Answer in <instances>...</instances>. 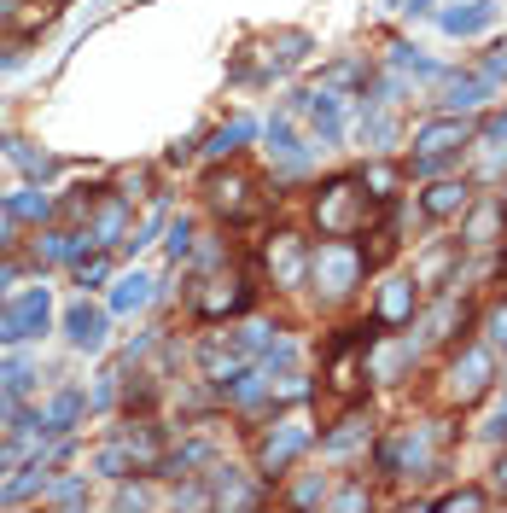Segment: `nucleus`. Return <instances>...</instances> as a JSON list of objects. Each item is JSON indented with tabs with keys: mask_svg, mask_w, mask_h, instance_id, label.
Wrapping results in <instances>:
<instances>
[{
	"mask_svg": "<svg viewBox=\"0 0 507 513\" xmlns=\"http://www.w3.org/2000/svg\"><path fill=\"white\" fill-rule=\"evenodd\" d=\"M18 6H24V0H0V18H6V12H18Z\"/></svg>",
	"mask_w": 507,
	"mask_h": 513,
	"instance_id": "864d4df0",
	"label": "nucleus"
},
{
	"mask_svg": "<svg viewBox=\"0 0 507 513\" xmlns=\"http://www.w3.org/2000/svg\"><path fill=\"white\" fill-rule=\"evenodd\" d=\"M461 240L478 245V251L507 240V199H478V205L467 210V222H461Z\"/></svg>",
	"mask_w": 507,
	"mask_h": 513,
	"instance_id": "9d476101",
	"label": "nucleus"
},
{
	"mask_svg": "<svg viewBox=\"0 0 507 513\" xmlns=\"http://www.w3.org/2000/svg\"><path fill=\"white\" fill-rule=\"evenodd\" d=\"M292 111H309L315 117V129H321V140H338V94H292Z\"/></svg>",
	"mask_w": 507,
	"mask_h": 513,
	"instance_id": "6ab92c4d",
	"label": "nucleus"
},
{
	"mask_svg": "<svg viewBox=\"0 0 507 513\" xmlns=\"http://www.w3.org/2000/svg\"><path fill=\"white\" fill-rule=\"evenodd\" d=\"M315 502H327V479H309L304 490H298V508H315Z\"/></svg>",
	"mask_w": 507,
	"mask_h": 513,
	"instance_id": "37998d69",
	"label": "nucleus"
},
{
	"mask_svg": "<svg viewBox=\"0 0 507 513\" xmlns=\"http://www.w3.org/2000/svg\"><path fill=\"white\" fill-rule=\"evenodd\" d=\"M251 135H257V123H245V117H239V123H228V129H216V135H210L204 158H228V152H239Z\"/></svg>",
	"mask_w": 507,
	"mask_h": 513,
	"instance_id": "bb28decb",
	"label": "nucleus"
},
{
	"mask_svg": "<svg viewBox=\"0 0 507 513\" xmlns=\"http://www.w3.org/2000/svg\"><path fill=\"white\" fill-rule=\"evenodd\" d=\"M484 94H490V76H449L443 82V111H473V105H484Z\"/></svg>",
	"mask_w": 507,
	"mask_h": 513,
	"instance_id": "a211bd4d",
	"label": "nucleus"
},
{
	"mask_svg": "<svg viewBox=\"0 0 507 513\" xmlns=\"http://www.w3.org/2000/svg\"><path fill=\"white\" fill-rule=\"evenodd\" d=\"M47 496H53L59 508H82V502H88V484L82 479H59V484H47Z\"/></svg>",
	"mask_w": 507,
	"mask_h": 513,
	"instance_id": "c9c22d12",
	"label": "nucleus"
},
{
	"mask_svg": "<svg viewBox=\"0 0 507 513\" xmlns=\"http://www.w3.org/2000/svg\"><path fill=\"white\" fill-rule=\"evenodd\" d=\"M420 205H426V216H461V210L473 205V187L467 181H438V187L420 193Z\"/></svg>",
	"mask_w": 507,
	"mask_h": 513,
	"instance_id": "f3484780",
	"label": "nucleus"
},
{
	"mask_svg": "<svg viewBox=\"0 0 507 513\" xmlns=\"http://www.w3.org/2000/svg\"><path fill=\"white\" fill-rule=\"evenodd\" d=\"M438 24L449 35H478V30H490V24H496V0H467V6H449Z\"/></svg>",
	"mask_w": 507,
	"mask_h": 513,
	"instance_id": "dca6fc26",
	"label": "nucleus"
},
{
	"mask_svg": "<svg viewBox=\"0 0 507 513\" xmlns=\"http://www.w3.org/2000/svg\"><path fill=\"white\" fill-rule=\"evenodd\" d=\"M368 414H344V420H338L333 432H327V438H321V444H327V455H350V449L362 444V438H368Z\"/></svg>",
	"mask_w": 507,
	"mask_h": 513,
	"instance_id": "4be33fe9",
	"label": "nucleus"
},
{
	"mask_svg": "<svg viewBox=\"0 0 507 513\" xmlns=\"http://www.w3.org/2000/svg\"><path fill=\"white\" fill-rule=\"evenodd\" d=\"M350 82H362V65H333L327 70V88H350Z\"/></svg>",
	"mask_w": 507,
	"mask_h": 513,
	"instance_id": "58836bf2",
	"label": "nucleus"
},
{
	"mask_svg": "<svg viewBox=\"0 0 507 513\" xmlns=\"http://www.w3.org/2000/svg\"><path fill=\"white\" fill-rule=\"evenodd\" d=\"M18 59H24V53H18V47H0V76H6V70L18 65Z\"/></svg>",
	"mask_w": 507,
	"mask_h": 513,
	"instance_id": "09e8293b",
	"label": "nucleus"
},
{
	"mask_svg": "<svg viewBox=\"0 0 507 513\" xmlns=\"http://www.w3.org/2000/svg\"><path fill=\"white\" fill-rule=\"evenodd\" d=\"M88 240L100 245V251L129 240V205L123 199H100V205L88 210Z\"/></svg>",
	"mask_w": 507,
	"mask_h": 513,
	"instance_id": "f8f14e48",
	"label": "nucleus"
},
{
	"mask_svg": "<svg viewBox=\"0 0 507 513\" xmlns=\"http://www.w3.org/2000/svg\"><path fill=\"white\" fill-rule=\"evenodd\" d=\"M117 444L135 455V467H158V461H164V438H158V426H129Z\"/></svg>",
	"mask_w": 507,
	"mask_h": 513,
	"instance_id": "412c9836",
	"label": "nucleus"
},
{
	"mask_svg": "<svg viewBox=\"0 0 507 513\" xmlns=\"http://www.w3.org/2000/svg\"><path fill=\"white\" fill-rule=\"evenodd\" d=\"M368 216H373L368 181H327V187L315 193V222H321L327 240H350V234H362Z\"/></svg>",
	"mask_w": 507,
	"mask_h": 513,
	"instance_id": "f257e3e1",
	"label": "nucleus"
},
{
	"mask_svg": "<svg viewBox=\"0 0 507 513\" xmlns=\"http://www.w3.org/2000/svg\"><path fill=\"white\" fill-rule=\"evenodd\" d=\"M0 292H6V286H0Z\"/></svg>",
	"mask_w": 507,
	"mask_h": 513,
	"instance_id": "5fc2aeb1",
	"label": "nucleus"
},
{
	"mask_svg": "<svg viewBox=\"0 0 507 513\" xmlns=\"http://www.w3.org/2000/svg\"><path fill=\"white\" fill-rule=\"evenodd\" d=\"M362 181H368L373 199H391V187H397V170H391V164H368V175H362Z\"/></svg>",
	"mask_w": 507,
	"mask_h": 513,
	"instance_id": "e433bc0d",
	"label": "nucleus"
},
{
	"mask_svg": "<svg viewBox=\"0 0 507 513\" xmlns=\"http://www.w3.org/2000/svg\"><path fill=\"white\" fill-rule=\"evenodd\" d=\"M426 461H432V426H408L397 444H385V449H379V467H385V473H397V479L420 473Z\"/></svg>",
	"mask_w": 507,
	"mask_h": 513,
	"instance_id": "0eeeda50",
	"label": "nucleus"
},
{
	"mask_svg": "<svg viewBox=\"0 0 507 513\" xmlns=\"http://www.w3.org/2000/svg\"><path fill=\"white\" fill-rule=\"evenodd\" d=\"M484 76H490V82H496V76H507V41L496 47V53H490V65H484Z\"/></svg>",
	"mask_w": 507,
	"mask_h": 513,
	"instance_id": "49530a36",
	"label": "nucleus"
},
{
	"mask_svg": "<svg viewBox=\"0 0 507 513\" xmlns=\"http://www.w3.org/2000/svg\"><path fill=\"white\" fill-rule=\"evenodd\" d=\"M164 251L175 257V263H181V257L193 251V222H187V216H175V222H169V240H164Z\"/></svg>",
	"mask_w": 507,
	"mask_h": 513,
	"instance_id": "f704fd0d",
	"label": "nucleus"
},
{
	"mask_svg": "<svg viewBox=\"0 0 507 513\" xmlns=\"http://www.w3.org/2000/svg\"><path fill=\"white\" fill-rule=\"evenodd\" d=\"M47 315H53V298H47V286H30L24 298H12V321H18V333H24V339L47 333Z\"/></svg>",
	"mask_w": 507,
	"mask_h": 513,
	"instance_id": "2eb2a0df",
	"label": "nucleus"
},
{
	"mask_svg": "<svg viewBox=\"0 0 507 513\" xmlns=\"http://www.w3.org/2000/svg\"><path fill=\"white\" fill-rule=\"evenodd\" d=\"M403 12H414V18H426V12H432V0H403Z\"/></svg>",
	"mask_w": 507,
	"mask_h": 513,
	"instance_id": "3c124183",
	"label": "nucleus"
},
{
	"mask_svg": "<svg viewBox=\"0 0 507 513\" xmlns=\"http://www.w3.org/2000/svg\"><path fill=\"white\" fill-rule=\"evenodd\" d=\"M6 210H12L18 222H47V216H53V199H47V193H35V187H24V193H12V199H6Z\"/></svg>",
	"mask_w": 507,
	"mask_h": 513,
	"instance_id": "c756f323",
	"label": "nucleus"
},
{
	"mask_svg": "<svg viewBox=\"0 0 507 513\" xmlns=\"http://www.w3.org/2000/svg\"><path fill=\"white\" fill-rule=\"evenodd\" d=\"M94 467H100L105 479H123V473H140V467H135V455H129L123 444H105L100 455H94Z\"/></svg>",
	"mask_w": 507,
	"mask_h": 513,
	"instance_id": "2f4dec72",
	"label": "nucleus"
},
{
	"mask_svg": "<svg viewBox=\"0 0 507 513\" xmlns=\"http://www.w3.org/2000/svg\"><path fill=\"white\" fill-rule=\"evenodd\" d=\"M0 344H24L18 321H12V304H0Z\"/></svg>",
	"mask_w": 507,
	"mask_h": 513,
	"instance_id": "79ce46f5",
	"label": "nucleus"
},
{
	"mask_svg": "<svg viewBox=\"0 0 507 513\" xmlns=\"http://www.w3.org/2000/svg\"><path fill=\"white\" fill-rule=\"evenodd\" d=\"M269 274H274V286H286V292L309 280V251L298 234H274L269 240Z\"/></svg>",
	"mask_w": 507,
	"mask_h": 513,
	"instance_id": "1a4fd4ad",
	"label": "nucleus"
},
{
	"mask_svg": "<svg viewBox=\"0 0 507 513\" xmlns=\"http://www.w3.org/2000/svg\"><path fill=\"white\" fill-rule=\"evenodd\" d=\"M309 449V420H280L269 438L257 444V473L263 479H286V467Z\"/></svg>",
	"mask_w": 507,
	"mask_h": 513,
	"instance_id": "20e7f679",
	"label": "nucleus"
},
{
	"mask_svg": "<svg viewBox=\"0 0 507 513\" xmlns=\"http://www.w3.org/2000/svg\"><path fill=\"white\" fill-rule=\"evenodd\" d=\"M117 508H146V490H140V484H123V490H117Z\"/></svg>",
	"mask_w": 507,
	"mask_h": 513,
	"instance_id": "c03bdc74",
	"label": "nucleus"
},
{
	"mask_svg": "<svg viewBox=\"0 0 507 513\" xmlns=\"http://www.w3.org/2000/svg\"><path fill=\"white\" fill-rule=\"evenodd\" d=\"M204 199H210L216 216H228V222H245V216L257 210V199H251V175H239V170H216L210 181H204Z\"/></svg>",
	"mask_w": 507,
	"mask_h": 513,
	"instance_id": "39448f33",
	"label": "nucleus"
},
{
	"mask_svg": "<svg viewBox=\"0 0 507 513\" xmlns=\"http://www.w3.org/2000/svg\"><path fill=\"white\" fill-rule=\"evenodd\" d=\"M193 304H199L204 321H222V315H239V309L251 304V286L239 274H222V280H210V292H199Z\"/></svg>",
	"mask_w": 507,
	"mask_h": 513,
	"instance_id": "9b49d317",
	"label": "nucleus"
},
{
	"mask_svg": "<svg viewBox=\"0 0 507 513\" xmlns=\"http://www.w3.org/2000/svg\"><path fill=\"white\" fill-rule=\"evenodd\" d=\"M438 508L443 513H478V508H490V496H484V490H449Z\"/></svg>",
	"mask_w": 507,
	"mask_h": 513,
	"instance_id": "72a5a7b5",
	"label": "nucleus"
},
{
	"mask_svg": "<svg viewBox=\"0 0 507 513\" xmlns=\"http://www.w3.org/2000/svg\"><path fill=\"white\" fill-rule=\"evenodd\" d=\"M146 304H152V280H146V274H123L117 292H111V309H117V315H135V309H146Z\"/></svg>",
	"mask_w": 507,
	"mask_h": 513,
	"instance_id": "5701e85b",
	"label": "nucleus"
},
{
	"mask_svg": "<svg viewBox=\"0 0 507 513\" xmlns=\"http://www.w3.org/2000/svg\"><path fill=\"white\" fill-rule=\"evenodd\" d=\"M490 135H507V111L502 117H490Z\"/></svg>",
	"mask_w": 507,
	"mask_h": 513,
	"instance_id": "603ef678",
	"label": "nucleus"
},
{
	"mask_svg": "<svg viewBox=\"0 0 507 513\" xmlns=\"http://www.w3.org/2000/svg\"><path fill=\"white\" fill-rule=\"evenodd\" d=\"M484 333H490L496 344H507V304H496V309H490V321H484Z\"/></svg>",
	"mask_w": 507,
	"mask_h": 513,
	"instance_id": "a19ab883",
	"label": "nucleus"
},
{
	"mask_svg": "<svg viewBox=\"0 0 507 513\" xmlns=\"http://www.w3.org/2000/svg\"><path fill=\"white\" fill-rule=\"evenodd\" d=\"M362 379H368V344L362 339H338L333 344V368H327V385H333L338 397H356Z\"/></svg>",
	"mask_w": 507,
	"mask_h": 513,
	"instance_id": "6e6552de",
	"label": "nucleus"
},
{
	"mask_svg": "<svg viewBox=\"0 0 507 513\" xmlns=\"http://www.w3.org/2000/svg\"><path fill=\"white\" fill-rule=\"evenodd\" d=\"M210 479H216V490H210L216 508H251V502H257V490H245V484L234 479V467H216Z\"/></svg>",
	"mask_w": 507,
	"mask_h": 513,
	"instance_id": "393cba45",
	"label": "nucleus"
},
{
	"mask_svg": "<svg viewBox=\"0 0 507 513\" xmlns=\"http://www.w3.org/2000/svg\"><path fill=\"white\" fill-rule=\"evenodd\" d=\"M82 403H88L82 391H59V397L47 403V432H59V438H65V432H70V420L82 414Z\"/></svg>",
	"mask_w": 507,
	"mask_h": 513,
	"instance_id": "c85d7f7f",
	"label": "nucleus"
},
{
	"mask_svg": "<svg viewBox=\"0 0 507 513\" xmlns=\"http://www.w3.org/2000/svg\"><path fill=\"white\" fill-rule=\"evenodd\" d=\"M65 339L76 344V350H105V309L70 304L65 309Z\"/></svg>",
	"mask_w": 507,
	"mask_h": 513,
	"instance_id": "ddd939ff",
	"label": "nucleus"
},
{
	"mask_svg": "<svg viewBox=\"0 0 507 513\" xmlns=\"http://www.w3.org/2000/svg\"><path fill=\"white\" fill-rule=\"evenodd\" d=\"M414 362V344H385V350H373L368 344V374L373 379H397Z\"/></svg>",
	"mask_w": 507,
	"mask_h": 513,
	"instance_id": "b1692460",
	"label": "nucleus"
},
{
	"mask_svg": "<svg viewBox=\"0 0 507 513\" xmlns=\"http://www.w3.org/2000/svg\"><path fill=\"white\" fill-rule=\"evenodd\" d=\"M309 274H315V286H321L327 298H344L350 286H362L368 257H362L350 240H321L315 251H309Z\"/></svg>",
	"mask_w": 507,
	"mask_h": 513,
	"instance_id": "f03ea898",
	"label": "nucleus"
},
{
	"mask_svg": "<svg viewBox=\"0 0 507 513\" xmlns=\"http://www.w3.org/2000/svg\"><path fill=\"white\" fill-rule=\"evenodd\" d=\"M35 490H47V461H41V455H35L30 467H24L18 479L0 490V502H24V496H35Z\"/></svg>",
	"mask_w": 507,
	"mask_h": 513,
	"instance_id": "cd10ccee",
	"label": "nucleus"
},
{
	"mask_svg": "<svg viewBox=\"0 0 507 513\" xmlns=\"http://www.w3.org/2000/svg\"><path fill=\"white\" fill-rule=\"evenodd\" d=\"M6 152H12V164H18L24 175H41V181L53 175V158H47V152H35V146H24V140H6Z\"/></svg>",
	"mask_w": 507,
	"mask_h": 513,
	"instance_id": "7c9ffc66",
	"label": "nucleus"
},
{
	"mask_svg": "<svg viewBox=\"0 0 507 513\" xmlns=\"http://www.w3.org/2000/svg\"><path fill=\"white\" fill-rule=\"evenodd\" d=\"M484 432H490V438H507V397H502V409L490 414V426H484Z\"/></svg>",
	"mask_w": 507,
	"mask_h": 513,
	"instance_id": "de8ad7c7",
	"label": "nucleus"
},
{
	"mask_svg": "<svg viewBox=\"0 0 507 513\" xmlns=\"http://www.w3.org/2000/svg\"><path fill=\"white\" fill-rule=\"evenodd\" d=\"M70 251H76V234H47V257L53 263H65Z\"/></svg>",
	"mask_w": 507,
	"mask_h": 513,
	"instance_id": "ea45409f",
	"label": "nucleus"
},
{
	"mask_svg": "<svg viewBox=\"0 0 507 513\" xmlns=\"http://www.w3.org/2000/svg\"><path fill=\"white\" fill-rule=\"evenodd\" d=\"M467 140H473L467 117H455V111H449V117H432V123H420V129H414V152H420V158H455Z\"/></svg>",
	"mask_w": 507,
	"mask_h": 513,
	"instance_id": "423d86ee",
	"label": "nucleus"
},
{
	"mask_svg": "<svg viewBox=\"0 0 507 513\" xmlns=\"http://www.w3.org/2000/svg\"><path fill=\"white\" fill-rule=\"evenodd\" d=\"M105 274H111V263H105V251H94V257H76V280H82V286H100Z\"/></svg>",
	"mask_w": 507,
	"mask_h": 513,
	"instance_id": "4c0bfd02",
	"label": "nucleus"
},
{
	"mask_svg": "<svg viewBox=\"0 0 507 513\" xmlns=\"http://www.w3.org/2000/svg\"><path fill=\"white\" fill-rule=\"evenodd\" d=\"M333 508H368V490H338Z\"/></svg>",
	"mask_w": 507,
	"mask_h": 513,
	"instance_id": "a18cd8bd",
	"label": "nucleus"
},
{
	"mask_svg": "<svg viewBox=\"0 0 507 513\" xmlns=\"http://www.w3.org/2000/svg\"><path fill=\"white\" fill-rule=\"evenodd\" d=\"M304 53H309V35L304 30H280V35H274V59H280V65H298Z\"/></svg>",
	"mask_w": 507,
	"mask_h": 513,
	"instance_id": "473e14b6",
	"label": "nucleus"
},
{
	"mask_svg": "<svg viewBox=\"0 0 507 513\" xmlns=\"http://www.w3.org/2000/svg\"><path fill=\"white\" fill-rule=\"evenodd\" d=\"M12 222H18V216H12V210H0V245L12 240Z\"/></svg>",
	"mask_w": 507,
	"mask_h": 513,
	"instance_id": "8fccbe9b",
	"label": "nucleus"
},
{
	"mask_svg": "<svg viewBox=\"0 0 507 513\" xmlns=\"http://www.w3.org/2000/svg\"><path fill=\"white\" fill-rule=\"evenodd\" d=\"M414 321V280H385L379 286V327H408Z\"/></svg>",
	"mask_w": 507,
	"mask_h": 513,
	"instance_id": "4468645a",
	"label": "nucleus"
},
{
	"mask_svg": "<svg viewBox=\"0 0 507 513\" xmlns=\"http://www.w3.org/2000/svg\"><path fill=\"white\" fill-rule=\"evenodd\" d=\"M269 152L286 164V170H304V146H298V135H292V123H286V117H274V123H269Z\"/></svg>",
	"mask_w": 507,
	"mask_h": 513,
	"instance_id": "a878e982",
	"label": "nucleus"
},
{
	"mask_svg": "<svg viewBox=\"0 0 507 513\" xmlns=\"http://www.w3.org/2000/svg\"><path fill=\"white\" fill-rule=\"evenodd\" d=\"M490 385H496V356H490L484 344H467V350L449 362V397L467 409V403H478Z\"/></svg>",
	"mask_w": 507,
	"mask_h": 513,
	"instance_id": "7ed1b4c3",
	"label": "nucleus"
},
{
	"mask_svg": "<svg viewBox=\"0 0 507 513\" xmlns=\"http://www.w3.org/2000/svg\"><path fill=\"white\" fill-rule=\"evenodd\" d=\"M455 263H461V245H432V251L420 257V269H414V286H443Z\"/></svg>",
	"mask_w": 507,
	"mask_h": 513,
	"instance_id": "aec40b11",
	"label": "nucleus"
}]
</instances>
